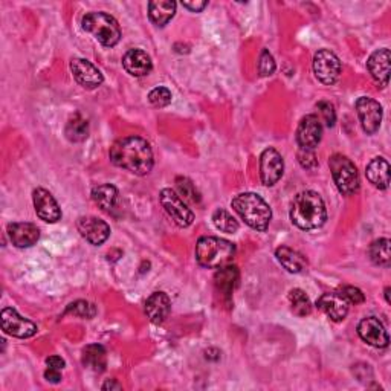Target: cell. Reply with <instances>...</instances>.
I'll use <instances>...</instances> for the list:
<instances>
[{
  "label": "cell",
  "instance_id": "6da1fadb",
  "mask_svg": "<svg viewBox=\"0 0 391 391\" xmlns=\"http://www.w3.org/2000/svg\"><path fill=\"white\" fill-rule=\"evenodd\" d=\"M110 161L137 176H146L153 169V151L144 138L127 137L112 146Z\"/></svg>",
  "mask_w": 391,
  "mask_h": 391
},
{
  "label": "cell",
  "instance_id": "7a4b0ae2",
  "mask_svg": "<svg viewBox=\"0 0 391 391\" xmlns=\"http://www.w3.org/2000/svg\"><path fill=\"white\" fill-rule=\"evenodd\" d=\"M291 220L295 227L305 231L321 228L327 220L325 205L315 191H302L293 199L291 206Z\"/></svg>",
  "mask_w": 391,
  "mask_h": 391
},
{
  "label": "cell",
  "instance_id": "3957f363",
  "mask_svg": "<svg viewBox=\"0 0 391 391\" xmlns=\"http://www.w3.org/2000/svg\"><path fill=\"white\" fill-rule=\"evenodd\" d=\"M234 211L240 215V219L252 229L266 231L270 219H273V211L269 205L255 193H242L233 199Z\"/></svg>",
  "mask_w": 391,
  "mask_h": 391
},
{
  "label": "cell",
  "instance_id": "277c9868",
  "mask_svg": "<svg viewBox=\"0 0 391 391\" xmlns=\"http://www.w3.org/2000/svg\"><path fill=\"white\" fill-rule=\"evenodd\" d=\"M236 255V246L220 237H202L196 245L199 265L208 269H220L229 265Z\"/></svg>",
  "mask_w": 391,
  "mask_h": 391
},
{
  "label": "cell",
  "instance_id": "5b68a950",
  "mask_svg": "<svg viewBox=\"0 0 391 391\" xmlns=\"http://www.w3.org/2000/svg\"><path fill=\"white\" fill-rule=\"evenodd\" d=\"M83 29L92 34L101 45L115 46L121 40V28L118 22L106 13H89L83 17Z\"/></svg>",
  "mask_w": 391,
  "mask_h": 391
},
{
  "label": "cell",
  "instance_id": "8992f818",
  "mask_svg": "<svg viewBox=\"0 0 391 391\" xmlns=\"http://www.w3.org/2000/svg\"><path fill=\"white\" fill-rule=\"evenodd\" d=\"M332 178L341 194L352 196L359 190V174L356 165L347 156L333 155L329 161Z\"/></svg>",
  "mask_w": 391,
  "mask_h": 391
},
{
  "label": "cell",
  "instance_id": "52a82bcc",
  "mask_svg": "<svg viewBox=\"0 0 391 391\" xmlns=\"http://www.w3.org/2000/svg\"><path fill=\"white\" fill-rule=\"evenodd\" d=\"M159 201H161L164 210L178 227L187 228L193 223L194 220L193 211L188 208L187 204L183 202V199L176 193V191H173L171 188H164L161 191V196H159Z\"/></svg>",
  "mask_w": 391,
  "mask_h": 391
},
{
  "label": "cell",
  "instance_id": "ba28073f",
  "mask_svg": "<svg viewBox=\"0 0 391 391\" xmlns=\"http://www.w3.org/2000/svg\"><path fill=\"white\" fill-rule=\"evenodd\" d=\"M341 61L333 52L321 49L315 54L314 57V72L315 77L320 79L323 84H333L338 82L341 75Z\"/></svg>",
  "mask_w": 391,
  "mask_h": 391
},
{
  "label": "cell",
  "instance_id": "9c48e42d",
  "mask_svg": "<svg viewBox=\"0 0 391 391\" xmlns=\"http://www.w3.org/2000/svg\"><path fill=\"white\" fill-rule=\"evenodd\" d=\"M0 320H2V330L6 335H11L14 338L25 339L34 337L37 333V325L33 321H29L26 318L19 315L11 307H6L2 310Z\"/></svg>",
  "mask_w": 391,
  "mask_h": 391
},
{
  "label": "cell",
  "instance_id": "30bf717a",
  "mask_svg": "<svg viewBox=\"0 0 391 391\" xmlns=\"http://www.w3.org/2000/svg\"><path fill=\"white\" fill-rule=\"evenodd\" d=\"M284 162L282 155L273 147L266 148L260 156V178L263 185L273 187L282 179Z\"/></svg>",
  "mask_w": 391,
  "mask_h": 391
},
{
  "label": "cell",
  "instance_id": "8fae6325",
  "mask_svg": "<svg viewBox=\"0 0 391 391\" xmlns=\"http://www.w3.org/2000/svg\"><path fill=\"white\" fill-rule=\"evenodd\" d=\"M359 121L367 135H373L379 130L382 123V106L376 100L361 97L356 101Z\"/></svg>",
  "mask_w": 391,
  "mask_h": 391
},
{
  "label": "cell",
  "instance_id": "7c38bea8",
  "mask_svg": "<svg viewBox=\"0 0 391 391\" xmlns=\"http://www.w3.org/2000/svg\"><path fill=\"white\" fill-rule=\"evenodd\" d=\"M358 335L367 344L376 348H385L388 346V333L378 318L369 316L358 325Z\"/></svg>",
  "mask_w": 391,
  "mask_h": 391
},
{
  "label": "cell",
  "instance_id": "4fadbf2b",
  "mask_svg": "<svg viewBox=\"0 0 391 391\" xmlns=\"http://www.w3.org/2000/svg\"><path fill=\"white\" fill-rule=\"evenodd\" d=\"M323 137V125L316 115H307L301 119L297 130V141L301 148L315 150Z\"/></svg>",
  "mask_w": 391,
  "mask_h": 391
},
{
  "label": "cell",
  "instance_id": "5bb4252c",
  "mask_svg": "<svg viewBox=\"0 0 391 391\" xmlns=\"http://www.w3.org/2000/svg\"><path fill=\"white\" fill-rule=\"evenodd\" d=\"M34 208L37 215L47 223H55L61 219V210L54 196L45 188H36L33 193Z\"/></svg>",
  "mask_w": 391,
  "mask_h": 391
},
{
  "label": "cell",
  "instance_id": "9a60e30c",
  "mask_svg": "<svg viewBox=\"0 0 391 391\" xmlns=\"http://www.w3.org/2000/svg\"><path fill=\"white\" fill-rule=\"evenodd\" d=\"M77 228L87 242L95 246L105 243L110 236V227L98 217H79Z\"/></svg>",
  "mask_w": 391,
  "mask_h": 391
},
{
  "label": "cell",
  "instance_id": "2e32d148",
  "mask_svg": "<svg viewBox=\"0 0 391 391\" xmlns=\"http://www.w3.org/2000/svg\"><path fill=\"white\" fill-rule=\"evenodd\" d=\"M70 70L77 83L82 84L84 89H97L102 83V74L100 69L95 68L89 60L74 59L70 61Z\"/></svg>",
  "mask_w": 391,
  "mask_h": 391
},
{
  "label": "cell",
  "instance_id": "e0dca14e",
  "mask_svg": "<svg viewBox=\"0 0 391 391\" xmlns=\"http://www.w3.org/2000/svg\"><path fill=\"white\" fill-rule=\"evenodd\" d=\"M318 309L324 312L332 321H342L348 314V301L339 292H329L321 295L316 301Z\"/></svg>",
  "mask_w": 391,
  "mask_h": 391
},
{
  "label": "cell",
  "instance_id": "ac0fdd59",
  "mask_svg": "<svg viewBox=\"0 0 391 391\" xmlns=\"http://www.w3.org/2000/svg\"><path fill=\"white\" fill-rule=\"evenodd\" d=\"M8 237L14 246L17 248H29L38 242L40 229L34 223L15 222L8 225Z\"/></svg>",
  "mask_w": 391,
  "mask_h": 391
},
{
  "label": "cell",
  "instance_id": "d6986e66",
  "mask_svg": "<svg viewBox=\"0 0 391 391\" xmlns=\"http://www.w3.org/2000/svg\"><path fill=\"white\" fill-rule=\"evenodd\" d=\"M171 302L169 295L164 292H153L147 298L146 314L153 324H162L170 315Z\"/></svg>",
  "mask_w": 391,
  "mask_h": 391
},
{
  "label": "cell",
  "instance_id": "ffe728a7",
  "mask_svg": "<svg viewBox=\"0 0 391 391\" xmlns=\"http://www.w3.org/2000/svg\"><path fill=\"white\" fill-rule=\"evenodd\" d=\"M370 74L373 79L381 86H387L390 79V51L387 47L379 49L370 55L369 61H367Z\"/></svg>",
  "mask_w": 391,
  "mask_h": 391
},
{
  "label": "cell",
  "instance_id": "44dd1931",
  "mask_svg": "<svg viewBox=\"0 0 391 391\" xmlns=\"http://www.w3.org/2000/svg\"><path fill=\"white\" fill-rule=\"evenodd\" d=\"M124 69L129 72L133 77H144L150 74L151 68V59L147 55V52H144L142 49H130L127 51L124 59H123Z\"/></svg>",
  "mask_w": 391,
  "mask_h": 391
},
{
  "label": "cell",
  "instance_id": "7402d4cb",
  "mask_svg": "<svg viewBox=\"0 0 391 391\" xmlns=\"http://www.w3.org/2000/svg\"><path fill=\"white\" fill-rule=\"evenodd\" d=\"M367 179L379 190H387L390 185V164L384 158H374L367 165Z\"/></svg>",
  "mask_w": 391,
  "mask_h": 391
},
{
  "label": "cell",
  "instance_id": "603a6c76",
  "mask_svg": "<svg viewBox=\"0 0 391 391\" xmlns=\"http://www.w3.org/2000/svg\"><path fill=\"white\" fill-rule=\"evenodd\" d=\"M174 13H176V3L171 0H153L148 3V17L156 26H165Z\"/></svg>",
  "mask_w": 391,
  "mask_h": 391
},
{
  "label": "cell",
  "instance_id": "cb8c5ba5",
  "mask_svg": "<svg viewBox=\"0 0 391 391\" xmlns=\"http://www.w3.org/2000/svg\"><path fill=\"white\" fill-rule=\"evenodd\" d=\"M275 257L280 261V265L292 274H300L307 268L306 259L302 257L300 252L287 248V246H280V248L275 251Z\"/></svg>",
  "mask_w": 391,
  "mask_h": 391
},
{
  "label": "cell",
  "instance_id": "d4e9b609",
  "mask_svg": "<svg viewBox=\"0 0 391 391\" xmlns=\"http://www.w3.org/2000/svg\"><path fill=\"white\" fill-rule=\"evenodd\" d=\"M83 364L95 373H102L107 367L106 350L100 344H91L83 350Z\"/></svg>",
  "mask_w": 391,
  "mask_h": 391
},
{
  "label": "cell",
  "instance_id": "484cf974",
  "mask_svg": "<svg viewBox=\"0 0 391 391\" xmlns=\"http://www.w3.org/2000/svg\"><path fill=\"white\" fill-rule=\"evenodd\" d=\"M92 199L102 211L110 213L116 206L118 190L114 185H110V183H102V185L93 187Z\"/></svg>",
  "mask_w": 391,
  "mask_h": 391
},
{
  "label": "cell",
  "instance_id": "4316f807",
  "mask_svg": "<svg viewBox=\"0 0 391 391\" xmlns=\"http://www.w3.org/2000/svg\"><path fill=\"white\" fill-rule=\"evenodd\" d=\"M238 282V270L236 266H223L220 268V270L215 274V286L220 292H223V295L227 297H231L233 293L234 287L237 286Z\"/></svg>",
  "mask_w": 391,
  "mask_h": 391
},
{
  "label": "cell",
  "instance_id": "83f0119b",
  "mask_svg": "<svg viewBox=\"0 0 391 391\" xmlns=\"http://www.w3.org/2000/svg\"><path fill=\"white\" fill-rule=\"evenodd\" d=\"M66 138L72 142H82L89 137V123L83 115H74L66 124Z\"/></svg>",
  "mask_w": 391,
  "mask_h": 391
},
{
  "label": "cell",
  "instance_id": "f1b7e54d",
  "mask_svg": "<svg viewBox=\"0 0 391 391\" xmlns=\"http://www.w3.org/2000/svg\"><path fill=\"white\" fill-rule=\"evenodd\" d=\"M369 255L374 265L390 266L391 255H390V240L388 238H379L370 245Z\"/></svg>",
  "mask_w": 391,
  "mask_h": 391
},
{
  "label": "cell",
  "instance_id": "f546056e",
  "mask_svg": "<svg viewBox=\"0 0 391 391\" xmlns=\"http://www.w3.org/2000/svg\"><path fill=\"white\" fill-rule=\"evenodd\" d=\"M289 301L292 306V312L298 316H306L312 312V302L307 295L301 289H292L289 292Z\"/></svg>",
  "mask_w": 391,
  "mask_h": 391
},
{
  "label": "cell",
  "instance_id": "4dcf8cb0",
  "mask_svg": "<svg viewBox=\"0 0 391 391\" xmlns=\"http://www.w3.org/2000/svg\"><path fill=\"white\" fill-rule=\"evenodd\" d=\"M213 223L222 233L234 234L238 229V222L227 210H215L213 214Z\"/></svg>",
  "mask_w": 391,
  "mask_h": 391
},
{
  "label": "cell",
  "instance_id": "1f68e13d",
  "mask_svg": "<svg viewBox=\"0 0 391 391\" xmlns=\"http://www.w3.org/2000/svg\"><path fill=\"white\" fill-rule=\"evenodd\" d=\"M66 314H70L78 318H84V320H92L97 315V309L89 301H75L68 306Z\"/></svg>",
  "mask_w": 391,
  "mask_h": 391
},
{
  "label": "cell",
  "instance_id": "d6a6232c",
  "mask_svg": "<svg viewBox=\"0 0 391 391\" xmlns=\"http://www.w3.org/2000/svg\"><path fill=\"white\" fill-rule=\"evenodd\" d=\"M176 185L182 199L191 202V204H199L201 202V193H199L197 188L194 187V183L187 178H178Z\"/></svg>",
  "mask_w": 391,
  "mask_h": 391
},
{
  "label": "cell",
  "instance_id": "836d02e7",
  "mask_svg": "<svg viewBox=\"0 0 391 391\" xmlns=\"http://www.w3.org/2000/svg\"><path fill=\"white\" fill-rule=\"evenodd\" d=\"M171 92L167 87H156L148 93V101L155 107H165L171 102Z\"/></svg>",
  "mask_w": 391,
  "mask_h": 391
},
{
  "label": "cell",
  "instance_id": "e575fe53",
  "mask_svg": "<svg viewBox=\"0 0 391 391\" xmlns=\"http://www.w3.org/2000/svg\"><path fill=\"white\" fill-rule=\"evenodd\" d=\"M275 70V61L273 54H270L268 49H263L260 54V61H259V72L261 77H269L273 75Z\"/></svg>",
  "mask_w": 391,
  "mask_h": 391
},
{
  "label": "cell",
  "instance_id": "d590c367",
  "mask_svg": "<svg viewBox=\"0 0 391 391\" xmlns=\"http://www.w3.org/2000/svg\"><path fill=\"white\" fill-rule=\"evenodd\" d=\"M318 112H320L321 116L324 118V123L327 127H333L337 123V112H335L333 105H330L329 101H321L318 102Z\"/></svg>",
  "mask_w": 391,
  "mask_h": 391
},
{
  "label": "cell",
  "instance_id": "8d00e7d4",
  "mask_svg": "<svg viewBox=\"0 0 391 391\" xmlns=\"http://www.w3.org/2000/svg\"><path fill=\"white\" fill-rule=\"evenodd\" d=\"M339 293L348 301V305H355L356 306V305H361V302L365 301V297H364L362 291L358 289V287H353V286L342 287V289L339 291Z\"/></svg>",
  "mask_w": 391,
  "mask_h": 391
},
{
  "label": "cell",
  "instance_id": "74e56055",
  "mask_svg": "<svg viewBox=\"0 0 391 391\" xmlns=\"http://www.w3.org/2000/svg\"><path fill=\"white\" fill-rule=\"evenodd\" d=\"M298 161L307 170H312L318 165V161H316V156L314 153V150H307V148H300V151H298Z\"/></svg>",
  "mask_w": 391,
  "mask_h": 391
},
{
  "label": "cell",
  "instance_id": "f35d334b",
  "mask_svg": "<svg viewBox=\"0 0 391 391\" xmlns=\"http://www.w3.org/2000/svg\"><path fill=\"white\" fill-rule=\"evenodd\" d=\"M45 379L52 382V384H59L61 381V370L59 369H52V367H47L45 371Z\"/></svg>",
  "mask_w": 391,
  "mask_h": 391
},
{
  "label": "cell",
  "instance_id": "ab89813d",
  "mask_svg": "<svg viewBox=\"0 0 391 391\" xmlns=\"http://www.w3.org/2000/svg\"><path fill=\"white\" fill-rule=\"evenodd\" d=\"M46 365L47 367H52V369H59V370H63L65 369V361L60 356H49L46 359Z\"/></svg>",
  "mask_w": 391,
  "mask_h": 391
},
{
  "label": "cell",
  "instance_id": "60d3db41",
  "mask_svg": "<svg viewBox=\"0 0 391 391\" xmlns=\"http://www.w3.org/2000/svg\"><path fill=\"white\" fill-rule=\"evenodd\" d=\"M182 5L187 8V10L193 11V13H201L204 8L208 5L206 2H182Z\"/></svg>",
  "mask_w": 391,
  "mask_h": 391
},
{
  "label": "cell",
  "instance_id": "b9f144b4",
  "mask_svg": "<svg viewBox=\"0 0 391 391\" xmlns=\"http://www.w3.org/2000/svg\"><path fill=\"white\" fill-rule=\"evenodd\" d=\"M123 385L118 384L115 379H109L105 385H102V390H121Z\"/></svg>",
  "mask_w": 391,
  "mask_h": 391
},
{
  "label": "cell",
  "instance_id": "7bdbcfd3",
  "mask_svg": "<svg viewBox=\"0 0 391 391\" xmlns=\"http://www.w3.org/2000/svg\"><path fill=\"white\" fill-rule=\"evenodd\" d=\"M385 298H387V302H390V287H387L385 289Z\"/></svg>",
  "mask_w": 391,
  "mask_h": 391
}]
</instances>
